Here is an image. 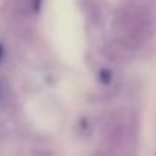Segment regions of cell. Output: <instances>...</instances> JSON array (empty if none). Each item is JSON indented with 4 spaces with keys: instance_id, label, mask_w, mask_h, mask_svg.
<instances>
[{
    "instance_id": "6da1fadb",
    "label": "cell",
    "mask_w": 156,
    "mask_h": 156,
    "mask_svg": "<svg viewBox=\"0 0 156 156\" xmlns=\"http://www.w3.org/2000/svg\"><path fill=\"white\" fill-rule=\"evenodd\" d=\"M156 32V9L151 0H129L114 15L116 42L126 51L143 47Z\"/></svg>"
},
{
    "instance_id": "7a4b0ae2",
    "label": "cell",
    "mask_w": 156,
    "mask_h": 156,
    "mask_svg": "<svg viewBox=\"0 0 156 156\" xmlns=\"http://www.w3.org/2000/svg\"><path fill=\"white\" fill-rule=\"evenodd\" d=\"M102 136L111 149L128 151V148L134 143L136 136L134 118L126 111H116L109 114L102 126Z\"/></svg>"
},
{
    "instance_id": "3957f363",
    "label": "cell",
    "mask_w": 156,
    "mask_h": 156,
    "mask_svg": "<svg viewBox=\"0 0 156 156\" xmlns=\"http://www.w3.org/2000/svg\"><path fill=\"white\" fill-rule=\"evenodd\" d=\"M42 7V0H24V10L27 14H37Z\"/></svg>"
},
{
    "instance_id": "277c9868",
    "label": "cell",
    "mask_w": 156,
    "mask_h": 156,
    "mask_svg": "<svg viewBox=\"0 0 156 156\" xmlns=\"http://www.w3.org/2000/svg\"><path fill=\"white\" fill-rule=\"evenodd\" d=\"M4 57H5V47L4 44H0V62L4 61Z\"/></svg>"
},
{
    "instance_id": "5b68a950",
    "label": "cell",
    "mask_w": 156,
    "mask_h": 156,
    "mask_svg": "<svg viewBox=\"0 0 156 156\" xmlns=\"http://www.w3.org/2000/svg\"><path fill=\"white\" fill-rule=\"evenodd\" d=\"M0 96H2V87H0Z\"/></svg>"
}]
</instances>
